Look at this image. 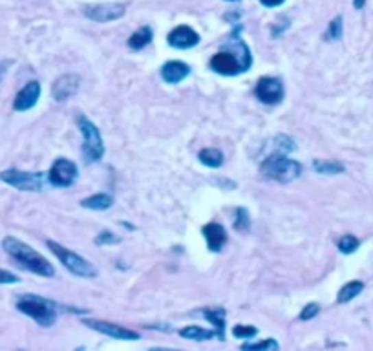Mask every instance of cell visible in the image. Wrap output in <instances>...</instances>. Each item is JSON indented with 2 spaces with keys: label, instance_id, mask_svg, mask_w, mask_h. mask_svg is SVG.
Listing matches in <instances>:
<instances>
[{
  "label": "cell",
  "instance_id": "cell-10",
  "mask_svg": "<svg viewBox=\"0 0 373 351\" xmlns=\"http://www.w3.org/2000/svg\"><path fill=\"white\" fill-rule=\"evenodd\" d=\"M125 5L123 4H114V2H104V4H93L86 5L84 8V15L88 19L97 22H108L114 21V19H119V16L125 15Z\"/></svg>",
  "mask_w": 373,
  "mask_h": 351
},
{
  "label": "cell",
  "instance_id": "cell-19",
  "mask_svg": "<svg viewBox=\"0 0 373 351\" xmlns=\"http://www.w3.org/2000/svg\"><path fill=\"white\" fill-rule=\"evenodd\" d=\"M364 289V284L359 282V280H353V282H348V284L339 291V296H337V302L339 304H348L350 300H353L355 296H359Z\"/></svg>",
  "mask_w": 373,
  "mask_h": 351
},
{
  "label": "cell",
  "instance_id": "cell-30",
  "mask_svg": "<svg viewBox=\"0 0 373 351\" xmlns=\"http://www.w3.org/2000/svg\"><path fill=\"white\" fill-rule=\"evenodd\" d=\"M117 241H119V236H114L108 230H104V232H101L95 238V243H99V245H103V243H117Z\"/></svg>",
  "mask_w": 373,
  "mask_h": 351
},
{
  "label": "cell",
  "instance_id": "cell-7",
  "mask_svg": "<svg viewBox=\"0 0 373 351\" xmlns=\"http://www.w3.org/2000/svg\"><path fill=\"white\" fill-rule=\"evenodd\" d=\"M77 174H79V170H77L75 163L70 161V159L60 158L57 159L53 165H51V169H49L48 180L51 185L55 186H70L75 183Z\"/></svg>",
  "mask_w": 373,
  "mask_h": 351
},
{
  "label": "cell",
  "instance_id": "cell-16",
  "mask_svg": "<svg viewBox=\"0 0 373 351\" xmlns=\"http://www.w3.org/2000/svg\"><path fill=\"white\" fill-rule=\"evenodd\" d=\"M203 236L207 240V245L210 251L218 252L227 241V230L219 223H207L203 227Z\"/></svg>",
  "mask_w": 373,
  "mask_h": 351
},
{
  "label": "cell",
  "instance_id": "cell-27",
  "mask_svg": "<svg viewBox=\"0 0 373 351\" xmlns=\"http://www.w3.org/2000/svg\"><path fill=\"white\" fill-rule=\"evenodd\" d=\"M232 333L238 339H251V337H254L258 333V329L252 328V326H234Z\"/></svg>",
  "mask_w": 373,
  "mask_h": 351
},
{
  "label": "cell",
  "instance_id": "cell-31",
  "mask_svg": "<svg viewBox=\"0 0 373 351\" xmlns=\"http://www.w3.org/2000/svg\"><path fill=\"white\" fill-rule=\"evenodd\" d=\"M19 282V276L13 273H8L4 269H0V284H16Z\"/></svg>",
  "mask_w": 373,
  "mask_h": 351
},
{
  "label": "cell",
  "instance_id": "cell-20",
  "mask_svg": "<svg viewBox=\"0 0 373 351\" xmlns=\"http://www.w3.org/2000/svg\"><path fill=\"white\" fill-rule=\"evenodd\" d=\"M313 169L317 170L318 174L324 176H335L344 172V165L339 163V161H326V159H317L313 161Z\"/></svg>",
  "mask_w": 373,
  "mask_h": 351
},
{
  "label": "cell",
  "instance_id": "cell-6",
  "mask_svg": "<svg viewBox=\"0 0 373 351\" xmlns=\"http://www.w3.org/2000/svg\"><path fill=\"white\" fill-rule=\"evenodd\" d=\"M0 180L19 191L38 192L44 189V174H38V172H22V170L10 169L0 172Z\"/></svg>",
  "mask_w": 373,
  "mask_h": 351
},
{
  "label": "cell",
  "instance_id": "cell-21",
  "mask_svg": "<svg viewBox=\"0 0 373 351\" xmlns=\"http://www.w3.org/2000/svg\"><path fill=\"white\" fill-rule=\"evenodd\" d=\"M180 335L189 340H208L213 337H218L216 331H208V329H203L200 326H189V328L180 329Z\"/></svg>",
  "mask_w": 373,
  "mask_h": 351
},
{
  "label": "cell",
  "instance_id": "cell-18",
  "mask_svg": "<svg viewBox=\"0 0 373 351\" xmlns=\"http://www.w3.org/2000/svg\"><path fill=\"white\" fill-rule=\"evenodd\" d=\"M82 207L92 208V210H106L114 205V199L108 194H93V196L86 197L81 202Z\"/></svg>",
  "mask_w": 373,
  "mask_h": 351
},
{
  "label": "cell",
  "instance_id": "cell-14",
  "mask_svg": "<svg viewBox=\"0 0 373 351\" xmlns=\"http://www.w3.org/2000/svg\"><path fill=\"white\" fill-rule=\"evenodd\" d=\"M38 97H40V84H38L37 81L27 82L26 86L16 93L13 108H15L16 112H26V110L33 108V106L37 104Z\"/></svg>",
  "mask_w": 373,
  "mask_h": 351
},
{
  "label": "cell",
  "instance_id": "cell-3",
  "mask_svg": "<svg viewBox=\"0 0 373 351\" xmlns=\"http://www.w3.org/2000/svg\"><path fill=\"white\" fill-rule=\"evenodd\" d=\"M262 174L269 180L280 181V183H289L302 174V165L295 159L285 158L284 154H273L265 161H262Z\"/></svg>",
  "mask_w": 373,
  "mask_h": 351
},
{
  "label": "cell",
  "instance_id": "cell-25",
  "mask_svg": "<svg viewBox=\"0 0 373 351\" xmlns=\"http://www.w3.org/2000/svg\"><path fill=\"white\" fill-rule=\"evenodd\" d=\"M241 350H247V351H260V350H265V351H274L278 350V344L274 342V340H263V342H256V344H243V348Z\"/></svg>",
  "mask_w": 373,
  "mask_h": 351
},
{
  "label": "cell",
  "instance_id": "cell-11",
  "mask_svg": "<svg viewBox=\"0 0 373 351\" xmlns=\"http://www.w3.org/2000/svg\"><path fill=\"white\" fill-rule=\"evenodd\" d=\"M88 328L95 329L99 333L108 335L112 339H119V340H137L139 335L136 331H130V329L121 328V326H115L112 322H104V320H84Z\"/></svg>",
  "mask_w": 373,
  "mask_h": 351
},
{
  "label": "cell",
  "instance_id": "cell-32",
  "mask_svg": "<svg viewBox=\"0 0 373 351\" xmlns=\"http://www.w3.org/2000/svg\"><path fill=\"white\" fill-rule=\"evenodd\" d=\"M11 64H13V60H10V59H0V81L4 79L5 71H8V68H10Z\"/></svg>",
  "mask_w": 373,
  "mask_h": 351
},
{
  "label": "cell",
  "instance_id": "cell-5",
  "mask_svg": "<svg viewBox=\"0 0 373 351\" xmlns=\"http://www.w3.org/2000/svg\"><path fill=\"white\" fill-rule=\"evenodd\" d=\"M48 247L70 273L77 274V276H82V278H92V276H95V269H93L92 263L79 256L77 252L66 249V247H62L60 243H57L53 240H48Z\"/></svg>",
  "mask_w": 373,
  "mask_h": 351
},
{
  "label": "cell",
  "instance_id": "cell-26",
  "mask_svg": "<svg viewBox=\"0 0 373 351\" xmlns=\"http://www.w3.org/2000/svg\"><path fill=\"white\" fill-rule=\"evenodd\" d=\"M234 227L238 230H247V229H249V214H247L245 208H236Z\"/></svg>",
  "mask_w": 373,
  "mask_h": 351
},
{
  "label": "cell",
  "instance_id": "cell-33",
  "mask_svg": "<svg viewBox=\"0 0 373 351\" xmlns=\"http://www.w3.org/2000/svg\"><path fill=\"white\" fill-rule=\"evenodd\" d=\"M265 8H276V5L284 4V0H260Z\"/></svg>",
  "mask_w": 373,
  "mask_h": 351
},
{
  "label": "cell",
  "instance_id": "cell-1",
  "mask_svg": "<svg viewBox=\"0 0 373 351\" xmlns=\"http://www.w3.org/2000/svg\"><path fill=\"white\" fill-rule=\"evenodd\" d=\"M2 247H4V251L10 254L13 260L21 263L22 267H26L27 271H32V273L38 274V276H53L55 269L53 265L43 256V254H38L35 249H32L29 245H26L24 241L16 240L13 236H5L4 240H2Z\"/></svg>",
  "mask_w": 373,
  "mask_h": 351
},
{
  "label": "cell",
  "instance_id": "cell-9",
  "mask_svg": "<svg viewBox=\"0 0 373 351\" xmlns=\"http://www.w3.org/2000/svg\"><path fill=\"white\" fill-rule=\"evenodd\" d=\"M256 97L265 104H278L284 99V86L278 79L262 77L256 84Z\"/></svg>",
  "mask_w": 373,
  "mask_h": 351
},
{
  "label": "cell",
  "instance_id": "cell-34",
  "mask_svg": "<svg viewBox=\"0 0 373 351\" xmlns=\"http://www.w3.org/2000/svg\"><path fill=\"white\" fill-rule=\"evenodd\" d=\"M366 4V0H353V5H355V10H362Z\"/></svg>",
  "mask_w": 373,
  "mask_h": 351
},
{
  "label": "cell",
  "instance_id": "cell-13",
  "mask_svg": "<svg viewBox=\"0 0 373 351\" xmlns=\"http://www.w3.org/2000/svg\"><path fill=\"white\" fill-rule=\"evenodd\" d=\"M79 84H81V79L75 73H66V75H60L57 81L53 82V88H51V95L55 97V101H66L68 97H71L73 93L79 90Z\"/></svg>",
  "mask_w": 373,
  "mask_h": 351
},
{
  "label": "cell",
  "instance_id": "cell-22",
  "mask_svg": "<svg viewBox=\"0 0 373 351\" xmlns=\"http://www.w3.org/2000/svg\"><path fill=\"white\" fill-rule=\"evenodd\" d=\"M200 161L205 167L216 169V167H221V163H224V154L219 152L218 148H203L200 152Z\"/></svg>",
  "mask_w": 373,
  "mask_h": 351
},
{
  "label": "cell",
  "instance_id": "cell-2",
  "mask_svg": "<svg viewBox=\"0 0 373 351\" xmlns=\"http://www.w3.org/2000/svg\"><path fill=\"white\" fill-rule=\"evenodd\" d=\"M16 309L27 317H32L38 326L49 328L57 320V309L53 302L35 295H24L16 300Z\"/></svg>",
  "mask_w": 373,
  "mask_h": 351
},
{
  "label": "cell",
  "instance_id": "cell-17",
  "mask_svg": "<svg viewBox=\"0 0 373 351\" xmlns=\"http://www.w3.org/2000/svg\"><path fill=\"white\" fill-rule=\"evenodd\" d=\"M205 318H207L208 322L213 324L214 328H216V335H218L219 339H224L225 335V309L224 307H208L203 311Z\"/></svg>",
  "mask_w": 373,
  "mask_h": 351
},
{
  "label": "cell",
  "instance_id": "cell-24",
  "mask_svg": "<svg viewBox=\"0 0 373 351\" xmlns=\"http://www.w3.org/2000/svg\"><path fill=\"white\" fill-rule=\"evenodd\" d=\"M359 245H361V241H359V238H355L353 234H346L339 240V251L344 252V254L355 252L357 249H359Z\"/></svg>",
  "mask_w": 373,
  "mask_h": 351
},
{
  "label": "cell",
  "instance_id": "cell-4",
  "mask_svg": "<svg viewBox=\"0 0 373 351\" xmlns=\"http://www.w3.org/2000/svg\"><path fill=\"white\" fill-rule=\"evenodd\" d=\"M77 126H79V130H81L82 134V139H84V143H82V154H84V158H86L90 163L99 161L104 154V143L99 128L93 125L88 117H84V115H79V117H77Z\"/></svg>",
  "mask_w": 373,
  "mask_h": 351
},
{
  "label": "cell",
  "instance_id": "cell-15",
  "mask_svg": "<svg viewBox=\"0 0 373 351\" xmlns=\"http://www.w3.org/2000/svg\"><path fill=\"white\" fill-rule=\"evenodd\" d=\"M191 73V66L181 62V60H170V62H165L163 68H161V77H163L165 82L169 84H178L185 79L186 75Z\"/></svg>",
  "mask_w": 373,
  "mask_h": 351
},
{
  "label": "cell",
  "instance_id": "cell-12",
  "mask_svg": "<svg viewBox=\"0 0 373 351\" xmlns=\"http://www.w3.org/2000/svg\"><path fill=\"white\" fill-rule=\"evenodd\" d=\"M167 40H169V44L172 46V48L189 49V48H194V46L200 43V35H197L192 27L178 26L169 33Z\"/></svg>",
  "mask_w": 373,
  "mask_h": 351
},
{
  "label": "cell",
  "instance_id": "cell-28",
  "mask_svg": "<svg viewBox=\"0 0 373 351\" xmlns=\"http://www.w3.org/2000/svg\"><path fill=\"white\" fill-rule=\"evenodd\" d=\"M340 35H342V16H337V19L329 24L328 37L337 40V38H340Z\"/></svg>",
  "mask_w": 373,
  "mask_h": 351
},
{
  "label": "cell",
  "instance_id": "cell-35",
  "mask_svg": "<svg viewBox=\"0 0 373 351\" xmlns=\"http://www.w3.org/2000/svg\"><path fill=\"white\" fill-rule=\"evenodd\" d=\"M229 2H236V0H229Z\"/></svg>",
  "mask_w": 373,
  "mask_h": 351
},
{
  "label": "cell",
  "instance_id": "cell-29",
  "mask_svg": "<svg viewBox=\"0 0 373 351\" xmlns=\"http://www.w3.org/2000/svg\"><path fill=\"white\" fill-rule=\"evenodd\" d=\"M318 311H320V306H318V304H315V302H313V304H307V306L302 309L300 320H311L313 317H317Z\"/></svg>",
  "mask_w": 373,
  "mask_h": 351
},
{
  "label": "cell",
  "instance_id": "cell-23",
  "mask_svg": "<svg viewBox=\"0 0 373 351\" xmlns=\"http://www.w3.org/2000/svg\"><path fill=\"white\" fill-rule=\"evenodd\" d=\"M150 40H152V29L148 26H145L139 27V29L128 38V46H130L132 49H141L145 48Z\"/></svg>",
  "mask_w": 373,
  "mask_h": 351
},
{
  "label": "cell",
  "instance_id": "cell-8",
  "mask_svg": "<svg viewBox=\"0 0 373 351\" xmlns=\"http://www.w3.org/2000/svg\"><path fill=\"white\" fill-rule=\"evenodd\" d=\"M208 66L213 68L216 73L219 75H238L243 70H247L249 66L243 62V60L236 59L234 55L230 53V51H219V53L213 55V59L208 62Z\"/></svg>",
  "mask_w": 373,
  "mask_h": 351
}]
</instances>
